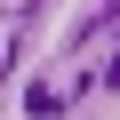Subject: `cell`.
<instances>
[{
  "label": "cell",
  "instance_id": "obj_1",
  "mask_svg": "<svg viewBox=\"0 0 120 120\" xmlns=\"http://www.w3.org/2000/svg\"><path fill=\"white\" fill-rule=\"evenodd\" d=\"M24 104H32V120H56V112H64V104H56V88H48V80H32V88H24Z\"/></svg>",
  "mask_w": 120,
  "mask_h": 120
}]
</instances>
